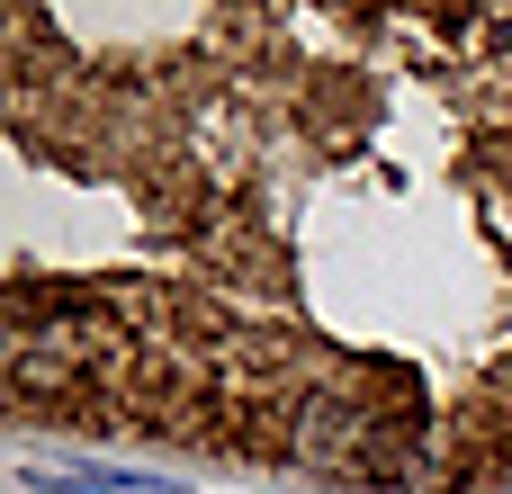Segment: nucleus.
<instances>
[{"mask_svg":"<svg viewBox=\"0 0 512 494\" xmlns=\"http://www.w3.org/2000/svg\"><path fill=\"white\" fill-rule=\"evenodd\" d=\"M0 405L315 494L512 486V9H0Z\"/></svg>","mask_w":512,"mask_h":494,"instance_id":"nucleus-1","label":"nucleus"}]
</instances>
